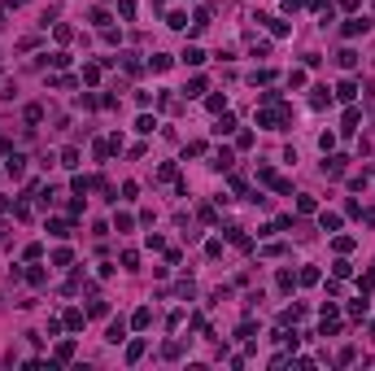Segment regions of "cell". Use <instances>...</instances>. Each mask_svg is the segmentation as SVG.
<instances>
[{
	"label": "cell",
	"mask_w": 375,
	"mask_h": 371,
	"mask_svg": "<svg viewBox=\"0 0 375 371\" xmlns=\"http://www.w3.org/2000/svg\"><path fill=\"white\" fill-rule=\"evenodd\" d=\"M366 26H371V22H366V18H349V22H345V35H362Z\"/></svg>",
	"instance_id": "1"
},
{
	"label": "cell",
	"mask_w": 375,
	"mask_h": 371,
	"mask_svg": "<svg viewBox=\"0 0 375 371\" xmlns=\"http://www.w3.org/2000/svg\"><path fill=\"white\" fill-rule=\"evenodd\" d=\"M61 166H79V149H65L61 153Z\"/></svg>",
	"instance_id": "11"
},
{
	"label": "cell",
	"mask_w": 375,
	"mask_h": 371,
	"mask_svg": "<svg viewBox=\"0 0 375 371\" xmlns=\"http://www.w3.org/2000/svg\"><path fill=\"white\" fill-rule=\"evenodd\" d=\"M5 162H9V175H13V179L26 171V157H22V153H13V157H5Z\"/></svg>",
	"instance_id": "2"
},
{
	"label": "cell",
	"mask_w": 375,
	"mask_h": 371,
	"mask_svg": "<svg viewBox=\"0 0 375 371\" xmlns=\"http://www.w3.org/2000/svg\"><path fill=\"white\" fill-rule=\"evenodd\" d=\"M227 166H231V153L223 149V153H218V157H214V171H227Z\"/></svg>",
	"instance_id": "9"
},
{
	"label": "cell",
	"mask_w": 375,
	"mask_h": 371,
	"mask_svg": "<svg viewBox=\"0 0 375 371\" xmlns=\"http://www.w3.org/2000/svg\"><path fill=\"white\" fill-rule=\"evenodd\" d=\"M354 92H358V87H354V83H349V79H345V83H340V87H336V96H340V100H354Z\"/></svg>",
	"instance_id": "6"
},
{
	"label": "cell",
	"mask_w": 375,
	"mask_h": 371,
	"mask_svg": "<svg viewBox=\"0 0 375 371\" xmlns=\"http://www.w3.org/2000/svg\"><path fill=\"white\" fill-rule=\"evenodd\" d=\"M345 162H349V157H327V162H323V171H327V175H340Z\"/></svg>",
	"instance_id": "4"
},
{
	"label": "cell",
	"mask_w": 375,
	"mask_h": 371,
	"mask_svg": "<svg viewBox=\"0 0 375 371\" xmlns=\"http://www.w3.org/2000/svg\"><path fill=\"white\" fill-rule=\"evenodd\" d=\"M183 61H188V65H201L205 53H201V48H183Z\"/></svg>",
	"instance_id": "5"
},
{
	"label": "cell",
	"mask_w": 375,
	"mask_h": 371,
	"mask_svg": "<svg viewBox=\"0 0 375 371\" xmlns=\"http://www.w3.org/2000/svg\"><path fill=\"white\" fill-rule=\"evenodd\" d=\"M65 327H75V332H79V327H83V315H79V310H70V315H65Z\"/></svg>",
	"instance_id": "10"
},
{
	"label": "cell",
	"mask_w": 375,
	"mask_h": 371,
	"mask_svg": "<svg viewBox=\"0 0 375 371\" xmlns=\"http://www.w3.org/2000/svg\"><path fill=\"white\" fill-rule=\"evenodd\" d=\"M122 336H127V323H122V319H114V323H109V341H114V345H118Z\"/></svg>",
	"instance_id": "3"
},
{
	"label": "cell",
	"mask_w": 375,
	"mask_h": 371,
	"mask_svg": "<svg viewBox=\"0 0 375 371\" xmlns=\"http://www.w3.org/2000/svg\"><path fill=\"white\" fill-rule=\"evenodd\" d=\"M131 323H135V327H149V323H153V310H135V319H131Z\"/></svg>",
	"instance_id": "8"
},
{
	"label": "cell",
	"mask_w": 375,
	"mask_h": 371,
	"mask_svg": "<svg viewBox=\"0 0 375 371\" xmlns=\"http://www.w3.org/2000/svg\"><path fill=\"white\" fill-rule=\"evenodd\" d=\"M340 65H345V70H354V65H358V53H354V48H345V53H340Z\"/></svg>",
	"instance_id": "7"
}]
</instances>
